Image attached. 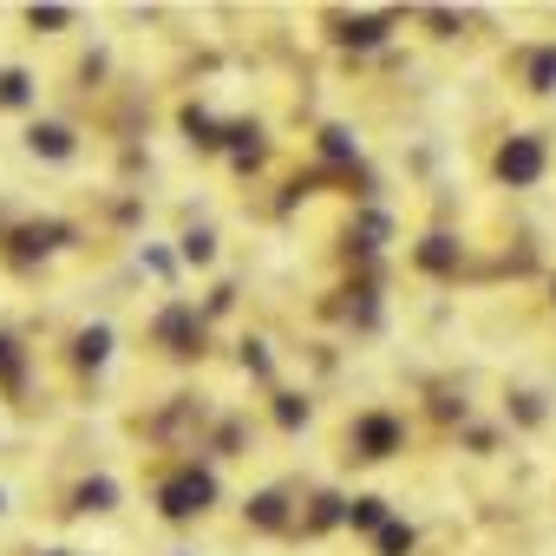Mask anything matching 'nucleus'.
Listing matches in <instances>:
<instances>
[{
	"instance_id": "nucleus-1",
	"label": "nucleus",
	"mask_w": 556,
	"mask_h": 556,
	"mask_svg": "<svg viewBox=\"0 0 556 556\" xmlns=\"http://www.w3.org/2000/svg\"><path fill=\"white\" fill-rule=\"evenodd\" d=\"M536 170V144H517V151H504V177H530Z\"/></svg>"
}]
</instances>
